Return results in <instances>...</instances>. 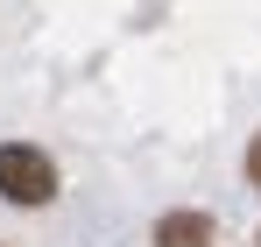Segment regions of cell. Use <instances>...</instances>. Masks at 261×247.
<instances>
[{"label":"cell","instance_id":"1","mask_svg":"<svg viewBox=\"0 0 261 247\" xmlns=\"http://www.w3.org/2000/svg\"><path fill=\"white\" fill-rule=\"evenodd\" d=\"M0 198L7 205H49L57 198V163L36 141H0Z\"/></svg>","mask_w":261,"mask_h":247},{"label":"cell","instance_id":"3","mask_svg":"<svg viewBox=\"0 0 261 247\" xmlns=\"http://www.w3.org/2000/svg\"><path fill=\"white\" fill-rule=\"evenodd\" d=\"M247 184H254V191H261V134H254V141H247Z\"/></svg>","mask_w":261,"mask_h":247},{"label":"cell","instance_id":"2","mask_svg":"<svg viewBox=\"0 0 261 247\" xmlns=\"http://www.w3.org/2000/svg\"><path fill=\"white\" fill-rule=\"evenodd\" d=\"M155 247H212V219L205 212H163L155 219Z\"/></svg>","mask_w":261,"mask_h":247}]
</instances>
